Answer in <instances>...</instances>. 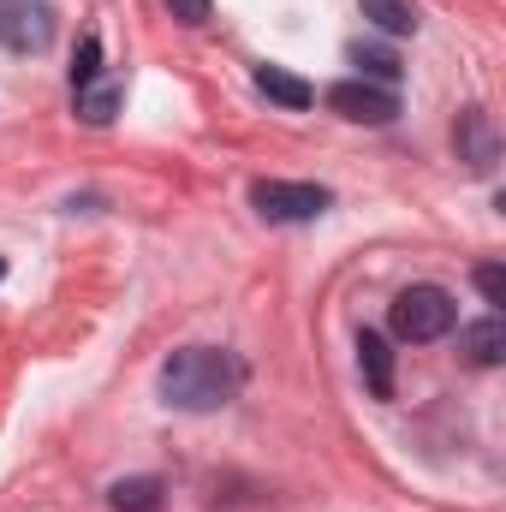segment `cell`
Returning a JSON list of instances; mask_svg holds the SVG:
<instances>
[{
  "instance_id": "7a4b0ae2",
  "label": "cell",
  "mask_w": 506,
  "mask_h": 512,
  "mask_svg": "<svg viewBox=\"0 0 506 512\" xmlns=\"http://www.w3.org/2000/svg\"><path fill=\"white\" fill-rule=\"evenodd\" d=\"M453 322H459L453 292H447V286H429V280L405 286V292L387 304V328H393V340H411V346H429V340L453 334Z\"/></svg>"
},
{
  "instance_id": "9a60e30c",
  "label": "cell",
  "mask_w": 506,
  "mask_h": 512,
  "mask_svg": "<svg viewBox=\"0 0 506 512\" xmlns=\"http://www.w3.org/2000/svg\"><path fill=\"white\" fill-rule=\"evenodd\" d=\"M477 292H483L489 304H506V268L501 262H483V268H477Z\"/></svg>"
},
{
  "instance_id": "e0dca14e",
  "label": "cell",
  "mask_w": 506,
  "mask_h": 512,
  "mask_svg": "<svg viewBox=\"0 0 506 512\" xmlns=\"http://www.w3.org/2000/svg\"><path fill=\"white\" fill-rule=\"evenodd\" d=\"M0 280H6V256H0Z\"/></svg>"
},
{
  "instance_id": "52a82bcc",
  "label": "cell",
  "mask_w": 506,
  "mask_h": 512,
  "mask_svg": "<svg viewBox=\"0 0 506 512\" xmlns=\"http://www.w3.org/2000/svg\"><path fill=\"white\" fill-rule=\"evenodd\" d=\"M358 370H364L376 399H393V346H387V334H376V328L358 334Z\"/></svg>"
},
{
  "instance_id": "30bf717a",
  "label": "cell",
  "mask_w": 506,
  "mask_h": 512,
  "mask_svg": "<svg viewBox=\"0 0 506 512\" xmlns=\"http://www.w3.org/2000/svg\"><path fill=\"white\" fill-rule=\"evenodd\" d=\"M108 501H114V512H161L167 507V483L161 477H120L108 489Z\"/></svg>"
},
{
  "instance_id": "ba28073f",
  "label": "cell",
  "mask_w": 506,
  "mask_h": 512,
  "mask_svg": "<svg viewBox=\"0 0 506 512\" xmlns=\"http://www.w3.org/2000/svg\"><path fill=\"white\" fill-rule=\"evenodd\" d=\"M459 352L477 364V370H495L506 358V322L501 316H483V322H471L465 334H459Z\"/></svg>"
},
{
  "instance_id": "8992f818",
  "label": "cell",
  "mask_w": 506,
  "mask_h": 512,
  "mask_svg": "<svg viewBox=\"0 0 506 512\" xmlns=\"http://www.w3.org/2000/svg\"><path fill=\"white\" fill-rule=\"evenodd\" d=\"M453 149H459V161H465L471 173H495V161H501V131H495V120H489L483 108H465L459 126H453Z\"/></svg>"
},
{
  "instance_id": "9c48e42d",
  "label": "cell",
  "mask_w": 506,
  "mask_h": 512,
  "mask_svg": "<svg viewBox=\"0 0 506 512\" xmlns=\"http://www.w3.org/2000/svg\"><path fill=\"white\" fill-rule=\"evenodd\" d=\"M256 90H262L268 102H280V108H292V114L316 102V90H310L304 78H292L286 66H256Z\"/></svg>"
},
{
  "instance_id": "277c9868",
  "label": "cell",
  "mask_w": 506,
  "mask_h": 512,
  "mask_svg": "<svg viewBox=\"0 0 506 512\" xmlns=\"http://www.w3.org/2000/svg\"><path fill=\"white\" fill-rule=\"evenodd\" d=\"M48 42H54V6H42V0H0V48L42 54Z\"/></svg>"
},
{
  "instance_id": "8fae6325",
  "label": "cell",
  "mask_w": 506,
  "mask_h": 512,
  "mask_svg": "<svg viewBox=\"0 0 506 512\" xmlns=\"http://www.w3.org/2000/svg\"><path fill=\"white\" fill-rule=\"evenodd\" d=\"M352 66H358L364 78H376L381 90H393V84L405 78L399 54H393V48H381V42H352Z\"/></svg>"
},
{
  "instance_id": "4fadbf2b",
  "label": "cell",
  "mask_w": 506,
  "mask_h": 512,
  "mask_svg": "<svg viewBox=\"0 0 506 512\" xmlns=\"http://www.w3.org/2000/svg\"><path fill=\"white\" fill-rule=\"evenodd\" d=\"M78 114H84L90 126H108V120L120 114V84H102V78L84 84V90H78Z\"/></svg>"
},
{
  "instance_id": "3957f363",
  "label": "cell",
  "mask_w": 506,
  "mask_h": 512,
  "mask_svg": "<svg viewBox=\"0 0 506 512\" xmlns=\"http://www.w3.org/2000/svg\"><path fill=\"white\" fill-rule=\"evenodd\" d=\"M328 203H334L328 185H292V179H256L251 185V209L262 215V221H280V227L316 221Z\"/></svg>"
},
{
  "instance_id": "5bb4252c",
  "label": "cell",
  "mask_w": 506,
  "mask_h": 512,
  "mask_svg": "<svg viewBox=\"0 0 506 512\" xmlns=\"http://www.w3.org/2000/svg\"><path fill=\"white\" fill-rule=\"evenodd\" d=\"M96 78H102V36H84L78 42V60H72V90H84Z\"/></svg>"
},
{
  "instance_id": "6da1fadb",
  "label": "cell",
  "mask_w": 506,
  "mask_h": 512,
  "mask_svg": "<svg viewBox=\"0 0 506 512\" xmlns=\"http://www.w3.org/2000/svg\"><path fill=\"white\" fill-rule=\"evenodd\" d=\"M245 393V358L227 346H179L161 364V399L173 411H221Z\"/></svg>"
},
{
  "instance_id": "5b68a950",
  "label": "cell",
  "mask_w": 506,
  "mask_h": 512,
  "mask_svg": "<svg viewBox=\"0 0 506 512\" xmlns=\"http://www.w3.org/2000/svg\"><path fill=\"white\" fill-rule=\"evenodd\" d=\"M328 108H334L340 120H352V126H393V120H399V96L381 90V84H370V78L334 84V90H328Z\"/></svg>"
},
{
  "instance_id": "2e32d148",
  "label": "cell",
  "mask_w": 506,
  "mask_h": 512,
  "mask_svg": "<svg viewBox=\"0 0 506 512\" xmlns=\"http://www.w3.org/2000/svg\"><path fill=\"white\" fill-rule=\"evenodd\" d=\"M167 6H173L179 24H203V18H209V0H167Z\"/></svg>"
},
{
  "instance_id": "7c38bea8",
  "label": "cell",
  "mask_w": 506,
  "mask_h": 512,
  "mask_svg": "<svg viewBox=\"0 0 506 512\" xmlns=\"http://www.w3.org/2000/svg\"><path fill=\"white\" fill-rule=\"evenodd\" d=\"M358 6H364V18L381 36H411L417 30V6L411 0H358Z\"/></svg>"
}]
</instances>
